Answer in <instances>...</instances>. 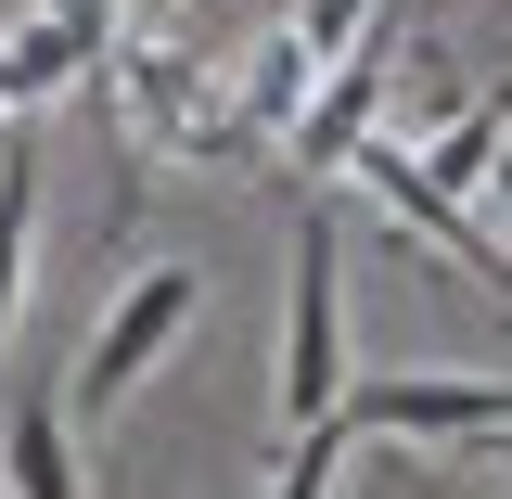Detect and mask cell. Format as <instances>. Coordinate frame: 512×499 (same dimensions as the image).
Wrapping results in <instances>:
<instances>
[{"label": "cell", "mask_w": 512, "mask_h": 499, "mask_svg": "<svg viewBox=\"0 0 512 499\" xmlns=\"http://www.w3.org/2000/svg\"><path fill=\"white\" fill-rule=\"evenodd\" d=\"M192 308H205V269H180V256L128 269L116 295H103V320H90V346L64 359V423H116L128 397L154 384V359L192 333Z\"/></svg>", "instance_id": "obj_1"}, {"label": "cell", "mask_w": 512, "mask_h": 499, "mask_svg": "<svg viewBox=\"0 0 512 499\" xmlns=\"http://www.w3.org/2000/svg\"><path fill=\"white\" fill-rule=\"evenodd\" d=\"M103 90L128 103L141 154H180V167H256L244 116H231V90H218V64H205V52H180V39H116Z\"/></svg>", "instance_id": "obj_2"}, {"label": "cell", "mask_w": 512, "mask_h": 499, "mask_svg": "<svg viewBox=\"0 0 512 499\" xmlns=\"http://www.w3.org/2000/svg\"><path fill=\"white\" fill-rule=\"evenodd\" d=\"M333 423H346V448H487L512 436V384L500 372H359L346 397H333Z\"/></svg>", "instance_id": "obj_3"}, {"label": "cell", "mask_w": 512, "mask_h": 499, "mask_svg": "<svg viewBox=\"0 0 512 499\" xmlns=\"http://www.w3.org/2000/svg\"><path fill=\"white\" fill-rule=\"evenodd\" d=\"M346 231H333V205H295V320H282V436H308L333 423V397H346Z\"/></svg>", "instance_id": "obj_4"}, {"label": "cell", "mask_w": 512, "mask_h": 499, "mask_svg": "<svg viewBox=\"0 0 512 499\" xmlns=\"http://www.w3.org/2000/svg\"><path fill=\"white\" fill-rule=\"evenodd\" d=\"M103 64H116V0H26L0 26V116L26 128L64 90H103Z\"/></svg>", "instance_id": "obj_5"}, {"label": "cell", "mask_w": 512, "mask_h": 499, "mask_svg": "<svg viewBox=\"0 0 512 499\" xmlns=\"http://www.w3.org/2000/svg\"><path fill=\"white\" fill-rule=\"evenodd\" d=\"M346 180H372L384 205H397V218H410V231H436V244L461 256V269H474V282H487V295H500V308H512V256L487 244V218H474V205H448V192H423V167H410V141H384V128H372V141H359V154H346Z\"/></svg>", "instance_id": "obj_6"}, {"label": "cell", "mask_w": 512, "mask_h": 499, "mask_svg": "<svg viewBox=\"0 0 512 499\" xmlns=\"http://www.w3.org/2000/svg\"><path fill=\"white\" fill-rule=\"evenodd\" d=\"M0 499H77V423L52 372H13L0 397Z\"/></svg>", "instance_id": "obj_7"}, {"label": "cell", "mask_w": 512, "mask_h": 499, "mask_svg": "<svg viewBox=\"0 0 512 499\" xmlns=\"http://www.w3.org/2000/svg\"><path fill=\"white\" fill-rule=\"evenodd\" d=\"M308 90H320V64L295 26H269V39H244V77H231V116H244L256 154H282V128L308 116Z\"/></svg>", "instance_id": "obj_8"}, {"label": "cell", "mask_w": 512, "mask_h": 499, "mask_svg": "<svg viewBox=\"0 0 512 499\" xmlns=\"http://www.w3.org/2000/svg\"><path fill=\"white\" fill-rule=\"evenodd\" d=\"M500 141H512V90H474L436 141H410V167H423V192L474 205V192H487V167H500Z\"/></svg>", "instance_id": "obj_9"}, {"label": "cell", "mask_w": 512, "mask_h": 499, "mask_svg": "<svg viewBox=\"0 0 512 499\" xmlns=\"http://www.w3.org/2000/svg\"><path fill=\"white\" fill-rule=\"evenodd\" d=\"M26 256H39V154L13 128V154H0V346L26 333Z\"/></svg>", "instance_id": "obj_10"}, {"label": "cell", "mask_w": 512, "mask_h": 499, "mask_svg": "<svg viewBox=\"0 0 512 499\" xmlns=\"http://www.w3.org/2000/svg\"><path fill=\"white\" fill-rule=\"evenodd\" d=\"M359 448H346V423H308V436H282V461H269V499H333V474H346Z\"/></svg>", "instance_id": "obj_11"}, {"label": "cell", "mask_w": 512, "mask_h": 499, "mask_svg": "<svg viewBox=\"0 0 512 499\" xmlns=\"http://www.w3.org/2000/svg\"><path fill=\"white\" fill-rule=\"evenodd\" d=\"M372 13H384V0H295L282 26L308 39V64H333V52H359V26H372Z\"/></svg>", "instance_id": "obj_12"}, {"label": "cell", "mask_w": 512, "mask_h": 499, "mask_svg": "<svg viewBox=\"0 0 512 499\" xmlns=\"http://www.w3.org/2000/svg\"><path fill=\"white\" fill-rule=\"evenodd\" d=\"M474 205H487V244H512V141H500V167H487V192H474Z\"/></svg>", "instance_id": "obj_13"}, {"label": "cell", "mask_w": 512, "mask_h": 499, "mask_svg": "<svg viewBox=\"0 0 512 499\" xmlns=\"http://www.w3.org/2000/svg\"><path fill=\"white\" fill-rule=\"evenodd\" d=\"M461 461H500V487H512V436H487V448H461Z\"/></svg>", "instance_id": "obj_14"}, {"label": "cell", "mask_w": 512, "mask_h": 499, "mask_svg": "<svg viewBox=\"0 0 512 499\" xmlns=\"http://www.w3.org/2000/svg\"><path fill=\"white\" fill-rule=\"evenodd\" d=\"M0 141H13V116H0Z\"/></svg>", "instance_id": "obj_15"}]
</instances>
